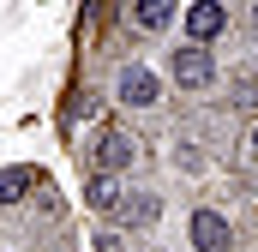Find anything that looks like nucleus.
Segmentation results:
<instances>
[{"label":"nucleus","mask_w":258,"mask_h":252,"mask_svg":"<svg viewBox=\"0 0 258 252\" xmlns=\"http://www.w3.org/2000/svg\"><path fill=\"white\" fill-rule=\"evenodd\" d=\"M246 150H252V156H258V120H252V132H246Z\"/></svg>","instance_id":"4468645a"},{"label":"nucleus","mask_w":258,"mask_h":252,"mask_svg":"<svg viewBox=\"0 0 258 252\" xmlns=\"http://www.w3.org/2000/svg\"><path fill=\"white\" fill-rule=\"evenodd\" d=\"M84 204L102 210V216H114V210L126 204V174H102V168H90V180H84Z\"/></svg>","instance_id":"0eeeda50"},{"label":"nucleus","mask_w":258,"mask_h":252,"mask_svg":"<svg viewBox=\"0 0 258 252\" xmlns=\"http://www.w3.org/2000/svg\"><path fill=\"white\" fill-rule=\"evenodd\" d=\"M90 108H96V96H90V90H78V96H72V102H66L60 114H66V120H78V114H90Z\"/></svg>","instance_id":"9b49d317"},{"label":"nucleus","mask_w":258,"mask_h":252,"mask_svg":"<svg viewBox=\"0 0 258 252\" xmlns=\"http://www.w3.org/2000/svg\"><path fill=\"white\" fill-rule=\"evenodd\" d=\"M174 18H180L174 0H132V30H138V36H162Z\"/></svg>","instance_id":"6e6552de"},{"label":"nucleus","mask_w":258,"mask_h":252,"mask_svg":"<svg viewBox=\"0 0 258 252\" xmlns=\"http://www.w3.org/2000/svg\"><path fill=\"white\" fill-rule=\"evenodd\" d=\"M96 252H126V240H120V228H96Z\"/></svg>","instance_id":"f8f14e48"},{"label":"nucleus","mask_w":258,"mask_h":252,"mask_svg":"<svg viewBox=\"0 0 258 252\" xmlns=\"http://www.w3.org/2000/svg\"><path fill=\"white\" fill-rule=\"evenodd\" d=\"M174 162H180L186 174H204V168H210V156H204L198 144H180V150H174Z\"/></svg>","instance_id":"9d476101"},{"label":"nucleus","mask_w":258,"mask_h":252,"mask_svg":"<svg viewBox=\"0 0 258 252\" xmlns=\"http://www.w3.org/2000/svg\"><path fill=\"white\" fill-rule=\"evenodd\" d=\"M252 72H258V54H252Z\"/></svg>","instance_id":"2eb2a0df"},{"label":"nucleus","mask_w":258,"mask_h":252,"mask_svg":"<svg viewBox=\"0 0 258 252\" xmlns=\"http://www.w3.org/2000/svg\"><path fill=\"white\" fill-rule=\"evenodd\" d=\"M246 24H252V36H258V0H246Z\"/></svg>","instance_id":"ddd939ff"},{"label":"nucleus","mask_w":258,"mask_h":252,"mask_svg":"<svg viewBox=\"0 0 258 252\" xmlns=\"http://www.w3.org/2000/svg\"><path fill=\"white\" fill-rule=\"evenodd\" d=\"M216 54L210 48H198V42H180L174 54H168V90H180V96H204V90H216Z\"/></svg>","instance_id":"f257e3e1"},{"label":"nucleus","mask_w":258,"mask_h":252,"mask_svg":"<svg viewBox=\"0 0 258 252\" xmlns=\"http://www.w3.org/2000/svg\"><path fill=\"white\" fill-rule=\"evenodd\" d=\"M114 222H120V228H132V234L156 228V222H162V192H126V204L114 210Z\"/></svg>","instance_id":"423d86ee"},{"label":"nucleus","mask_w":258,"mask_h":252,"mask_svg":"<svg viewBox=\"0 0 258 252\" xmlns=\"http://www.w3.org/2000/svg\"><path fill=\"white\" fill-rule=\"evenodd\" d=\"M162 96H168V78L156 72V66H120L114 72V102L132 108V114H150V108H162Z\"/></svg>","instance_id":"f03ea898"},{"label":"nucleus","mask_w":258,"mask_h":252,"mask_svg":"<svg viewBox=\"0 0 258 252\" xmlns=\"http://www.w3.org/2000/svg\"><path fill=\"white\" fill-rule=\"evenodd\" d=\"M36 180H42V174L24 168V162H18V168H0V204H24V198L36 192Z\"/></svg>","instance_id":"1a4fd4ad"},{"label":"nucleus","mask_w":258,"mask_h":252,"mask_svg":"<svg viewBox=\"0 0 258 252\" xmlns=\"http://www.w3.org/2000/svg\"><path fill=\"white\" fill-rule=\"evenodd\" d=\"M180 24H186V42L216 48V42L228 36V6H222V0H198V6H186V12H180Z\"/></svg>","instance_id":"39448f33"},{"label":"nucleus","mask_w":258,"mask_h":252,"mask_svg":"<svg viewBox=\"0 0 258 252\" xmlns=\"http://www.w3.org/2000/svg\"><path fill=\"white\" fill-rule=\"evenodd\" d=\"M90 168H102V174H132V168H138V138H132V126H120V120L96 126V138H90Z\"/></svg>","instance_id":"7ed1b4c3"},{"label":"nucleus","mask_w":258,"mask_h":252,"mask_svg":"<svg viewBox=\"0 0 258 252\" xmlns=\"http://www.w3.org/2000/svg\"><path fill=\"white\" fill-rule=\"evenodd\" d=\"M186 240H192V252H234V222H228L222 210L198 204L192 222H186Z\"/></svg>","instance_id":"20e7f679"}]
</instances>
